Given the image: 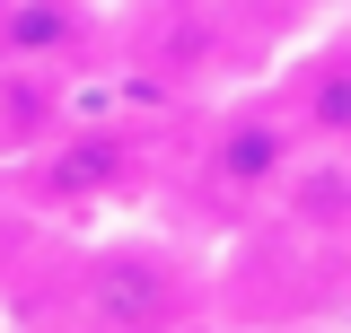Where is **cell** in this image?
Returning <instances> with one entry per match:
<instances>
[{
  "label": "cell",
  "instance_id": "8",
  "mask_svg": "<svg viewBox=\"0 0 351 333\" xmlns=\"http://www.w3.org/2000/svg\"><path fill=\"white\" fill-rule=\"evenodd\" d=\"M44 254H53V219H44V210L9 184V166H0V307L44 272Z\"/></svg>",
  "mask_w": 351,
  "mask_h": 333
},
{
  "label": "cell",
  "instance_id": "2",
  "mask_svg": "<svg viewBox=\"0 0 351 333\" xmlns=\"http://www.w3.org/2000/svg\"><path fill=\"white\" fill-rule=\"evenodd\" d=\"M299 149H307V132L281 106L272 71H263V79H246V88H228V97L202 106V123L176 140V175L202 202V219L219 210V228H246V219L272 210V193L299 166Z\"/></svg>",
  "mask_w": 351,
  "mask_h": 333
},
{
  "label": "cell",
  "instance_id": "3",
  "mask_svg": "<svg viewBox=\"0 0 351 333\" xmlns=\"http://www.w3.org/2000/svg\"><path fill=\"white\" fill-rule=\"evenodd\" d=\"M149 175H158L149 123L97 114V106H71L27 158H9V184H18L53 228H62V219H97V210H123L132 193H149Z\"/></svg>",
  "mask_w": 351,
  "mask_h": 333
},
{
  "label": "cell",
  "instance_id": "1",
  "mask_svg": "<svg viewBox=\"0 0 351 333\" xmlns=\"http://www.w3.org/2000/svg\"><path fill=\"white\" fill-rule=\"evenodd\" d=\"M36 281H44L36 316L88 333H176L219 307V272L184 228H88L44 254Z\"/></svg>",
  "mask_w": 351,
  "mask_h": 333
},
{
  "label": "cell",
  "instance_id": "4",
  "mask_svg": "<svg viewBox=\"0 0 351 333\" xmlns=\"http://www.w3.org/2000/svg\"><path fill=\"white\" fill-rule=\"evenodd\" d=\"M263 219L281 237H299L307 254H351V149L343 140H307Z\"/></svg>",
  "mask_w": 351,
  "mask_h": 333
},
{
  "label": "cell",
  "instance_id": "7",
  "mask_svg": "<svg viewBox=\"0 0 351 333\" xmlns=\"http://www.w3.org/2000/svg\"><path fill=\"white\" fill-rule=\"evenodd\" d=\"M211 9L237 27V44H246L255 62H272V53L307 44L325 18H334V0H211Z\"/></svg>",
  "mask_w": 351,
  "mask_h": 333
},
{
  "label": "cell",
  "instance_id": "5",
  "mask_svg": "<svg viewBox=\"0 0 351 333\" xmlns=\"http://www.w3.org/2000/svg\"><path fill=\"white\" fill-rule=\"evenodd\" d=\"M0 62L88 79L106 62V9L97 0H0Z\"/></svg>",
  "mask_w": 351,
  "mask_h": 333
},
{
  "label": "cell",
  "instance_id": "6",
  "mask_svg": "<svg viewBox=\"0 0 351 333\" xmlns=\"http://www.w3.org/2000/svg\"><path fill=\"white\" fill-rule=\"evenodd\" d=\"M272 88H281V106L299 114L307 140H343L351 149V27L343 36L290 44V62H272Z\"/></svg>",
  "mask_w": 351,
  "mask_h": 333
}]
</instances>
